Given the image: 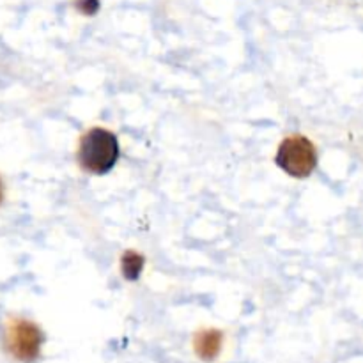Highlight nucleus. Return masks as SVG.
Returning <instances> with one entry per match:
<instances>
[{
  "label": "nucleus",
  "instance_id": "5",
  "mask_svg": "<svg viewBox=\"0 0 363 363\" xmlns=\"http://www.w3.org/2000/svg\"><path fill=\"white\" fill-rule=\"evenodd\" d=\"M142 268H144V257L142 255L135 254V252H126L123 255V275L128 280L135 282L140 277Z\"/></svg>",
  "mask_w": 363,
  "mask_h": 363
},
{
  "label": "nucleus",
  "instance_id": "1",
  "mask_svg": "<svg viewBox=\"0 0 363 363\" xmlns=\"http://www.w3.org/2000/svg\"><path fill=\"white\" fill-rule=\"evenodd\" d=\"M119 160L117 137L103 128H92L82 137L78 149V163L87 172L103 176L116 167Z\"/></svg>",
  "mask_w": 363,
  "mask_h": 363
},
{
  "label": "nucleus",
  "instance_id": "6",
  "mask_svg": "<svg viewBox=\"0 0 363 363\" xmlns=\"http://www.w3.org/2000/svg\"><path fill=\"white\" fill-rule=\"evenodd\" d=\"M78 9L84 14H94L98 11V0H78Z\"/></svg>",
  "mask_w": 363,
  "mask_h": 363
},
{
  "label": "nucleus",
  "instance_id": "3",
  "mask_svg": "<svg viewBox=\"0 0 363 363\" xmlns=\"http://www.w3.org/2000/svg\"><path fill=\"white\" fill-rule=\"evenodd\" d=\"M43 332L30 321L13 319L6 330V347L16 360L32 363L39 358L43 346Z\"/></svg>",
  "mask_w": 363,
  "mask_h": 363
},
{
  "label": "nucleus",
  "instance_id": "4",
  "mask_svg": "<svg viewBox=\"0 0 363 363\" xmlns=\"http://www.w3.org/2000/svg\"><path fill=\"white\" fill-rule=\"evenodd\" d=\"M222 333L218 330H204L194 340L195 353L204 362H213L222 350Z\"/></svg>",
  "mask_w": 363,
  "mask_h": 363
},
{
  "label": "nucleus",
  "instance_id": "7",
  "mask_svg": "<svg viewBox=\"0 0 363 363\" xmlns=\"http://www.w3.org/2000/svg\"><path fill=\"white\" fill-rule=\"evenodd\" d=\"M2 199H4V190H2V183H0V204H2Z\"/></svg>",
  "mask_w": 363,
  "mask_h": 363
},
{
  "label": "nucleus",
  "instance_id": "2",
  "mask_svg": "<svg viewBox=\"0 0 363 363\" xmlns=\"http://www.w3.org/2000/svg\"><path fill=\"white\" fill-rule=\"evenodd\" d=\"M277 165L289 176L305 179L318 167V151L303 135H291L280 144Z\"/></svg>",
  "mask_w": 363,
  "mask_h": 363
}]
</instances>
